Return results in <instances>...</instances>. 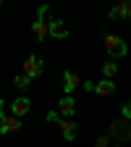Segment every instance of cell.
<instances>
[{
	"instance_id": "obj_1",
	"label": "cell",
	"mask_w": 131,
	"mask_h": 147,
	"mask_svg": "<svg viewBox=\"0 0 131 147\" xmlns=\"http://www.w3.org/2000/svg\"><path fill=\"white\" fill-rule=\"evenodd\" d=\"M107 137H110V139H116L118 144H126V142L131 139V121H126V118H116L113 123H110Z\"/></svg>"
},
{
	"instance_id": "obj_2",
	"label": "cell",
	"mask_w": 131,
	"mask_h": 147,
	"mask_svg": "<svg viewBox=\"0 0 131 147\" xmlns=\"http://www.w3.org/2000/svg\"><path fill=\"white\" fill-rule=\"evenodd\" d=\"M102 42H105V53L110 55V58H126L128 55V47H126V42L118 34H105Z\"/></svg>"
},
{
	"instance_id": "obj_3",
	"label": "cell",
	"mask_w": 131,
	"mask_h": 147,
	"mask_svg": "<svg viewBox=\"0 0 131 147\" xmlns=\"http://www.w3.org/2000/svg\"><path fill=\"white\" fill-rule=\"evenodd\" d=\"M47 11H50L47 5H40V8H37V21L32 24V34H34L40 42H42L45 37L50 34V29H47V21H45V18H47Z\"/></svg>"
},
{
	"instance_id": "obj_4",
	"label": "cell",
	"mask_w": 131,
	"mask_h": 147,
	"mask_svg": "<svg viewBox=\"0 0 131 147\" xmlns=\"http://www.w3.org/2000/svg\"><path fill=\"white\" fill-rule=\"evenodd\" d=\"M42 68H45V61L40 58V55H29V58L21 63V74H24V76H29V79L40 76V74H42Z\"/></svg>"
},
{
	"instance_id": "obj_5",
	"label": "cell",
	"mask_w": 131,
	"mask_h": 147,
	"mask_svg": "<svg viewBox=\"0 0 131 147\" xmlns=\"http://www.w3.org/2000/svg\"><path fill=\"white\" fill-rule=\"evenodd\" d=\"M60 82H63V92H66V95H71L73 89H79V87H81V76H79L76 71H63Z\"/></svg>"
},
{
	"instance_id": "obj_6",
	"label": "cell",
	"mask_w": 131,
	"mask_h": 147,
	"mask_svg": "<svg viewBox=\"0 0 131 147\" xmlns=\"http://www.w3.org/2000/svg\"><path fill=\"white\" fill-rule=\"evenodd\" d=\"M73 113H76V100H73L71 95H63L60 102H58V116L60 118H71Z\"/></svg>"
},
{
	"instance_id": "obj_7",
	"label": "cell",
	"mask_w": 131,
	"mask_h": 147,
	"mask_svg": "<svg viewBox=\"0 0 131 147\" xmlns=\"http://www.w3.org/2000/svg\"><path fill=\"white\" fill-rule=\"evenodd\" d=\"M18 129H21V118H16V116H3V118H0V134H3V137L18 131Z\"/></svg>"
},
{
	"instance_id": "obj_8",
	"label": "cell",
	"mask_w": 131,
	"mask_h": 147,
	"mask_svg": "<svg viewBox=\"0 0 131 147\" xmlns=\"http://www.w3.org/2000/svg\"><path fill=\"white\" fill-rule=\"evenodd\" d=\"M32 110V102H29V97H16L13 102H11V116H16V118H21V116H26Z\"/></svg>"
},
{
	"instance_id": "obj_9",
	"label": "cell",
	"mask_w": 131,
	"mask_h": 147,
	"mask_svg": "<svg viewBox=\"0 0 131 147\" xmlns=\"http://www.w3.org/2000/svg\"><path fill=\"white\" fill-rule=\"evenodd\" d=\"M47 29H50V37H55V40L68 37V29L63 24V18H50V21H47Z\"/></svg>"
},
{
	"instance_id": "obj_10",
	"label": "cell",
	"mask_w": 131,
	"mask_h": 147,
	"mask_svg": "<svg viewBox=\"0 0 131 147\" xmlns=\"http://www.w3.org/2000/svg\"><path fill=\"white\" fill-rule=\"evenodd\" d=\"M58 126H60V134H63V139H68V142H73V139H76L79 129H76V123H73L71 118H60V121H58Z\"/></svg>"
},
{
	"instance_id": "obj_11",
	"label": "cell",
	"mask_w": 131,
	"mask_h": 147,
	"mask_svg": "<svg viewBox=\"0 0 131 147\" xmlns=\"http://www.w3.org/2000/svg\"><path fill=\"white\" fill-rule=\"evenodd\" d=\"M116 92V84H113V79H102V82H95V95H113Z\"/></svg>"
},
{
	"instance_id": "obj_12",
	"label": "cell",
	"mask_w": 131,
	"mask_h": 147,
	"mask_svg": "<svg viewBox=\"0 0 131 147\" xmlns=\"http://www.w3.org/2000/svg\"><path fill=\"white\" fill-rule=\"evenodd\" d=\"M110 18H128V0L116 3L113 8H110Z\"/></svg>"
},
{
	"instance_id": "obj_13",
	"label": "cell",
	"mask_w": 131,
	"mask_h": 147,
	"mask_svg": "<svg viewBox=\"0 0 131 147\" xmlns=\"http://www.w3.org/2000/svg\"><path fill=\"white\" fill-rule=\"evenodd\" d=\"M102 74H105V79H113L116 74H118V63H113V61L102 63Z\"/></svg>"
},
{
	"instance_id": "obj_14",
	"label": "cell",
	"mask_w": 131,
	"mask_h": 147,
	"mask_svg": "<svg viewBox=\"0 0 131 147\" xmlns=\"http://www.w3.org/2000/svg\"><path fill=\"white\" fill-rule=\"evenodd\" d=\"M29 84H32V79L24 76V74H16V76H13V87H18V89H26Z\"/></svg>"
},
{
	"instance_id": "obj_15",
	"label": "cell",
	"mask_w": 131,
	"mask_h": 147,
	"mask_svg": "<svg viewBox=\"0 0 131 147\" xmlns=\"http://www.w3.org/2000/svg\"><path fill=\"white\" fill-rule=\"evenodd\" d=\"M95 147H110V137H107V134H100V137L95 139Z\"/></svg>"
},
{
	"instance_id": "obj_16",
	"label": "cell",
	"mask_w": 131,
	"mask_h": 147,
	"mask_svg": "<svg viewBox=\"0 0 131 147\" xmlns=\"http://www.w3.org/2000/svg\"><path fill=\"white\" fill-rule=\"evenodd\" d=\"M121 118H126V121H131V100L121 108Z\"/></svg>"
},
{
	"instance_id": "obj_17",
	"label": "cell",
	"mask_w": 131,
	"mask_h": 147,
	"mask_svg": "<svg viewBox=\"0 0 131 147\" xmlns=\"http://www.w3.org/2000/svg\"><path fill=\"white\" fill-rule=\"evenodd\" d=\"M81 87H84L87 92H95V82H89V79H84V82H81Z\"/></svg>"
},
{
	"instance_id": "obj_18",
	"label": "cell",
	"mask_w": 131,
	"mask_h": 147,
	"mask_svg": "<svg viewBox=\"0 0 131 147\" xmlns=\"http://www.w3.org/2000/svg\"><path fill=\"white\" fill-rule=\"evenodd\" d=\"M47 121H60V116H58V110H50V113H47Z\"/></svg>"
},
{
	"instance_id": "obj_19",
	"label": "cell",
	"mask_w": 131,
	"mask_h": 147,
	"mask_svg": "<svg viewBox=\"0 0 131 147\" xmlns=\"http://www.w3.org/2000/svg\"><path fill=\"white\" fill-rule=\"evenodd\" d=\"M3 105H5V100H3V97H0V118H3V116H5V113H3Z\"/></svg>"
},
{
	"instance_id": "obj_20",
	"label": "cell",
	"mask_w": 131,
	"mask_h": 147,
	"mask_svg": "<svg viewBox=\"0 0 131 147\" xmlns=\"http://www.w3.org/2000/svg\"><path fill=\"white\" fill-rule=\"evenodd\" d=\"M128 18H131V0H128Z\"/></svg>"
},
{
	"instance_id": "obj_21",
	"label": "cell",
	"mask_w": 131,
	"mask_h": 147,
	"mask_svg": "<svg viewBox=\"0 0 131 147\" xmlns=\"http://www.w3.org/2000/svg\"><path fill=\"white\" fill-rule=\"evenodd\" d=\"M118 147H121V144H118Z\"/></svg>"
}]
</instances>
